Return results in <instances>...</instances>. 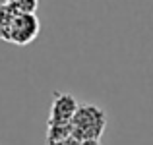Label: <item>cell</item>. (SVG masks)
Returning a JSON list of instances; mask_svg holds the SVG:
<instances>
[{
  "mask_svg": "<svg viewBox=\"0 0 153 145\" xmlns=\"http://www.w3.org/2000/svg\"><path fill=\"white\" fill-rule=\"evenodd\" d=\"M79 103L72 93L54 91L51 114L47 120V145H64L70 139V122Z\"/></svg>",
  "mask_w": 153,
  "mask_h": 145,
  "instance_id": "obj_2",
  "label": "cell"
},
{
  "mask_svg": "<svg viewBox=\"0 0 153 145\" xmlns=\"http://www.w3.org/2000/svg\"><path fill=\"white\" fill-rule=\"evenodd\" d=\"M8 6L16 14H35L39 8V0H8Z\"/></svg>",
  "mask_w": 153,
  "mask_h": 145,
  "instance_id": "obj_5",
  "label": "cell"
},
{
  "mask_svg": "<svg viewBox=\"0 0 153 145\" xmlns=\"http://www.w3.org/2000/svg\"><path fill=\"white\" fill-rule=\"evenodd\" d=\"M14 16H16V12L8 4L0 8V41H4V43H10V29H12Z\"/></svg>",
  "mask_w": 153,
  "mask_h": 145,
  "instance_id": "obj_4",
  "label": "cell"
},
{
  "mask_svg": "<svg viewBox=\"0 0 153 145\" xmlns=\"http://www.w3.org/2000/svg\"><path fill=\"white\" fill-rule=\"evenodd\" d=\"M41 21L35 14H16L10 29V45L27 47L39 37Z\"/></svg>",
  "mask_w": 153,
  "mask_h": 145,
  "instance_id": "obj_3",
  "label": "cell"
},
{
  "mask_svg": "<svg viewBox=\"0 0 153 145\" xmlns=\"http://www.w3.org/2000/svg\"><path fill=\"white\" fill-rule=\"evenodd\" d=\"M107 130V112L99 104L83 103L78 107L70 122V139L64 145H103Z\"/></svg>",
  "mask_w": 153,
  "mask_h": 145,
  "instance_id": "obj_1",
  "label": "cell"
},
{
  "mask_svg": "<svg viewBox=\"0 0 153 145\" xmlns=\"http://www.w3.org/2000/svg\"><path fill=\"white\" fill-rule=\"evenodd\" d=\"M6 4H8V0H0V8H2V6H6Z\"/></svg>",
  "mask_w": 153,
  "mask_h": 145,
  "instance_id": "obj_6",
  "label": "cell"
}]
</instances>
